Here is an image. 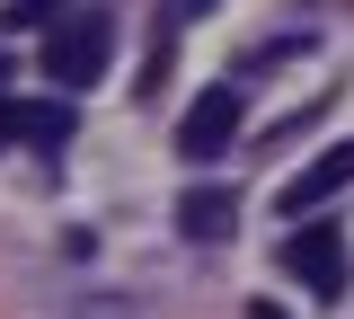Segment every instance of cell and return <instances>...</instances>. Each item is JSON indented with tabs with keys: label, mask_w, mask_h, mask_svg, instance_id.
<instances>
[{
	"label": "cell",
	"mask_w": 354,
	"mask_h": 319,
	"mask_svg": "<svg viewBox=\"0 0 354 319\" xmlns=\"http://www.w3.org/2000/svg\"><path fill=\"white\" fill-rule=\"evenodd\" d=\"M18 142V116H9V89H0V151Z\"/></svg>",
	"instance_id": "ba28073f"
},
{
	"label": "cell",
	"mask_w": 354,
	"mask_h": 319,
	"mask_svg": "<svg viewBox=\"0 0 354 319\" xmlns=\"http://www.w3.org/2000/svg\"><path fill=\"white\" fill-rule=\"evenodd\" d=\"M9 27H53V0H0Z\"/></svg>",
	"instance_id": "52a82bcc"
},
{
	"label": "cell",
	"mask_w": 354,
	"mask_h": 319,
	"mask_svg": "<svg viewBox=\"0 0 354 319\" xmlns=\"http://www.w3.org/2000/svg\"><path fill=\"white\" fill-rule=\"evenodd\" d=\"M115 62V9H71L44 27V80L71 98V89H97Z\"/></svg>",
	"instance_id": "6da1fadb"
},
{
	"label": "cell",
	"mask_w": 354,
	"mask_h": 319,
	"mask_svg": "<svg viewBox=\"0 0 354 319\" xmlns=\"http://www.w3.org/2000/svg\"><path fill=\"white\" fill-rule=\"evenodd\" d=\"M9 116H18V142H36L44 160H62L71 134H80V116L62 107V89H53V98H9Z\"/></svg>",
	"instance_id": "8992f818"
},
{
	"label": "cell",
	"mask_w": 354,
	"mask_h": 319,
	"mask_svg": "<svg viewBox=\"0 0 354 319\" xmlns=\"http://www.w3.org/2000/svg\"><path fill=\"white\" fill-rule=\"evenodd\" d=\"M248 319H283V311H274V302H248Z\"/></svg>",
	"instance_id": "9c48e42d"
},
{
	"label": "cell",
	"mask_w": 354,
	"mask_h": 319,
	"mask_svg": "<svg viewBox=\"0 0 354 319\" xmlns=\"http://www.w3.org/2000/svg\"><path fill=\"white\" fill-rule=\"evenodd\" d=\"M346 186H354V142H337V151H319V160H310L301 178H283V195H274V204H283L292 222H310V213H319L328 195H346Z\"/></svg>",
	"instance_id": "277c9868"
},
{
	"label": "cell",
	"mask_w": 354,
	"mask_h": 319,
	"mask_svg": "<svg viewBox=\"0 0 354 319\" xmlns=\"http://www.w3.org/2000/svg\"><path fill=\"white\" fill-rule=\"evenodd\" d=\"M0 89H9V53H0Z\"/></svg>",
	"instance_id": "30bf717a"
},
{
	"label": "cell",
	"mask_w": 354,
	"mask_h": 319,
	"mask_svg": "<svg viewBox=\"0 0 354 319\" xmlns=\"http://www.w3.org/2000/svg\"><path fill=\"white\" fill-rule=\"evenodd\" d=\"M274 257H283V275H301L319 302H337V293H346V230L301 222L292 239H283V248H274Z\"/></svg>",
	"instance_id": "7a4b0ae2"
},
{
	"label": "cell",
	"mask_w": 354,
	"mask_h": 319,
	"mask_svg": "<svg viewBox=\"0 0 354 319\" xmlns=\"http://www.w3.org/2000/svg\"><path fill=\"white\" fill-rule=\"evenodd\" d=\"M230 142H239V89L221 80V89H204L186 116H177V160H195V169H204V160H221Z\"/></svg>",
	"instance_id": "3957f363"
},
{
	"label": "cell",
	"mask_w": 354,
	"mask_h": 319,
	"mask_svg": "<svg viewBox=\"0 0 354 319\" xmlns=\"http://www.w3.org/2000/svg\"><path fill=\"white\" fill-rule=\"evenodd\" d=\"M177 230H186L195 248H221V239L239 230V195H230V186H186V195H177Z\"/></svg>",
	"instance_id": "5b68a950"
}]
</instances>
